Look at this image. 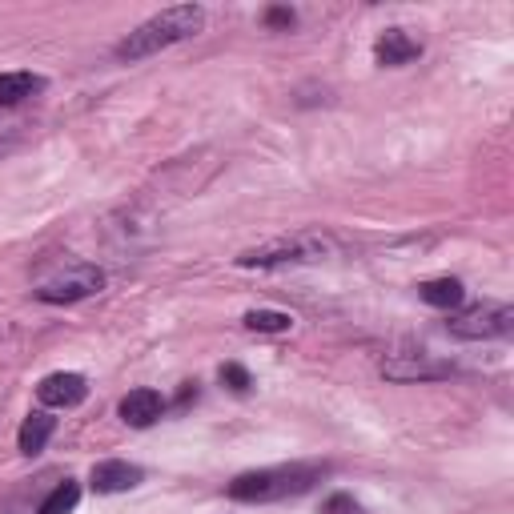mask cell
Here are the masks:
<instances>
[{
  "label": "cell",
  "instance_id": "obj_1",
  "mask_svg": "<svg viewBox=\"0 0 514 514\" xmlns=\"http://www.w3.org/2000/svg\"><path fill=\"white\" fill-rule=\"evenodd\" d=\"M201 29H205V9L201 5H173V9H165L157 17H149L145 25H137L113 49V57L121 65H137V61H149V57H157V53H165V49L197 37Z\"/></svg>",
  "mask_w": 514,
  "mask_h": 514
},
{
  "label": "cell",
  "instance_id": "obj_2",
  "mask_svg": "<svg viewBox=\"0 0 514 514\" xmlns=\"http://www.w3.org/2000/svg\"><path fill=\"white\" fill-rule=\"evenodd\" d=\"M326 466L314 462H294V466H270V470H249L229 482L233 502H278V498H298L322 482Z\"/></svg>",
  "mask_w": 514,
  "mask_h": 514
},
{
  "label": "cell",
  "instance_id": "obj_3",
  "mask_svg": "<svg viewBox=\"0 0 514 514\" xmlns=\"http://www.w3.org/2000/svg\"><path fill=\"white\" fill-rule=\"evenodd\" d=\"M334 253V241L326 233H294V237H278L266 245H253L245 253H237L241 270H274V266H306V262H322Z\"/></svg>",
  "mask_w": 514,
  "mask_h": 514
},
{
  "label": "cell",
  "instance_id": "obj_4",
  "mask_svg": "<svg viewBox=\"0 0 514 514\" xmlns=\"http://www.w3.org/2000/svg\"><path fill=\"white\" fill-rule=\"evenodd\" d=\"M514 330V310L506 302H482L446 322V334L458 342H494Z\"/></svg>",
  "mask_w": 514,
  "mask_h": 514
},
{
  "label": "cell",
  "instance_id": "obj_5",
  "mask_svg": "<svg viewBox=\"0 0 514 514\" xmlns=\"http://www.w3.org/2000/svg\"><path fill=\"white\" fill-rule=\"evenodd\" d=\"M101 290H105V274H101L97 266L81 262V266L61 270L57 278H49V282L37 290V298L49 302V306H73V302H85V298H93V294H101Z\"/></svg>",
  "mask_w": 514,
  "mask_h": 514
},
{
  "label": "cell",
  "instance_id": "obj_6",
  "mask_svg": "<svg viewBox=\"0 0 514 514\" xmlns=\"http://www.w3.org/2000/svg\"><path fill=\"white\" fill-rule=\"evenodd\" d=\"M450 374H454V366L442 362V358H434V354H426V350L390 354L382 362V378H390V382H442Z\"/></svg>",
  "mask_w": 514,
  "mask_h": 514
},
{
  "label": "cell",
  "instance_id": "obj_7",
  "mask_svg": "<svg viewBox=\"0 0 514 514\" xmlns=\"http://www.w3.org/2000/svg\"><path fill=\"white\" fill-rule=\"evenodd\" d=\"M89 394V382L85 374H73V370H61V374H49L41 386H37V398L53 410H65V406H81Z\"/></svg>",
  "mask_w": 514,
  "mask_h": 514
},
{
  "label": "cell",
  "instance_id": "obj_8",
  "mask_svg": "<svg viewBox=\"0 0 514 514\" xmlns=\"http://www.w3.org/2000/svg\"><path fill=\"white\" fill-rule=\"evenodd\" d=\"M141 478H145V470H141V466H133V462H121V458L97 462V466H93V474H89V482H93V490H97V494H125V490L141 486Z\"/></svg>",
  "mask_w": 514,
  "mask_h": 514
},
{
  "label": "cell",
  "instance_id": "obj_9",
  "mask_svg": "<svg viewBox=\"0 0 514 514\" xmlns=\"http://www.w3.org/2000/svg\"><path fill=\"white\" fill-rule=\"evenodd\" d=\"M161 414H165V398H161L157 390H129V394L121 398V422L133 426V430L153 426Z\"/></svg>",
  "mask_w": 514,
  "mask_h": 514
},
{
  "label": "cell",
  "instance_id": "obj_10",
  "mask_svg": "<svg viewBox=\"0 0 514 514\" xmlns=\"http://www.w3.org/2000/svg\"><path fill=\"white\" fill-rule=\"evenodd\" d=\"M374 57H378V65L398 69V65L418 61V57H422V45H418L414 37H406V29H386V33L378 37V45H374Z\"/></svg>",
  "mask_w": 514,
  "mask_h": 514
},
{
  "label": "cell",
  "instance_id": "obj_11",
  "mask_svg": "<svg viewBox=\"0 0 514 514\" xmlns=\"http://www.w3.org/2000/svg\"><path fill=\"white\" fill-rule=\"evenodd\" d=\"M418 298L434 310H458L462 298H466V286L458 278H430V282L418 286Z\"/></svg>",
  "mask_w": 514,
  "mask_h": 514
},
{
  "label": "cell",
  "instance_id": "obj_12",
  "mask_svg": "<svg viewBox=\"0 0 514 514\" xmlns=\"http://www.w3.org/2000/svg\"><path fill=\"white\" fill-rule=\"evenodd\" d=\"M53 430H57V418H53V414H45V410L29 414V418L21 422V434H17V446H21V454H41V450L49 446Z\"/></svg>",
  "mask_w": 514,
  "mask_h": 514
},
{
  "label": "cell",
  "instance_id": "obj_13",
  "mask_svg": "<svg viewBox=\"0 0 514 514\" xmlns=\"http://www.w3.org/2000/svg\"><path fill=\"white\" fill-rule=\"evenodd\" d=\"M45 93V77L37 73H0V105H21Z\"/></svg>",
  "mask_w": 514,
  "mask_h": 514
},
{
  "label": "cell",
  "instance_id": "obj_14",
  "mask_svg": "<svg viewBox=\"0 0 514 514\" xmlns=\"http://www.w3.org/2000/svg\"><path fill=\"white\" fill-rule=\"evenodd\" d=\"M241 322H245V330H253V334H286V330L294 326V318L282 314V310H249Z\"/></svg>",
  "mask_w": 514,
  "mask_h": 514
},
{
  "label": "cell",
  "instance_id": "obj_15",
  "mask_svg": "<svg viewBox=\"0 0 514 514\" xmlns=\"http://www.w3.org/2000/svg\"><path fill=\"white\" fill-rule=\"evenodd\" d=\"M77 502H81V486H77L73 478H65V482L41 502V514H73Z\"/></svg>",
  "mask_w": 514,
  "mask_h": 514
},
{
  "label": "cell",
  "instance_id": "obj_16",
  "mask_svg": "<svg viewBox=\"0 0 514 514\" xmlns=\"http://www.w3.org/2000/svg\"><path fill=\"white\" fill-rule=\"evenodd\" d=\"M318 514H366V506H362L354 494L338 490V494H330V498L322 502V510H318Z\"/></svg>",
  "mask_w": 514,
  "mask_h": 514
},
{
  "label": "cell",
  "instance_id": "obj_17",
  "mask_svg": "<svg viewBox=\"0 0 514 514\" xmlns=\"http://www.w3.org/2000/svg\"><path fill=\"white\" fill-rule=\"evenodd\" d=\"M221 382H225L233 394H245V390L253 386V382H249V370L237 366V362H225V366H221Z\"/></svg>",
  "mask_w": 514,
  "mask_h": 514
},
{
  "label": "cell",
  "instance_id": "obj_18",
  "mask_svg": "<svg viewBox=\"0 0 514 514\" xmlns=\"http://www.w3.org/2000/svg\"><path fill=\"white\" fill-rule=\"evenodd\" d=\"M294 21H298L294 9H270V13H266V25H270V29H290Z\"/></svg>",
  "mask_w": 514,
  "mask_h": 514
},
{
  "label": "cell",
  "instance_id": "obj_19",
  "mask_svg": "<svg viewBox=\"0 0 514 514\" xmlns=\"http://www.w3.org/2000/svg\"><path fill=\"white\" fill-rule=\"evenodd\" d=\"M9 149H13V145H9V141H0V157H5V153H9Z\"/></svg>",
  "mask_w": 514,
  "mask_h": 514
}]
</instances>
